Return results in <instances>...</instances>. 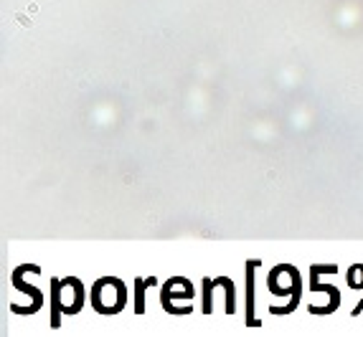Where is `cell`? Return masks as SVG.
Listing matches in <instances>:
<instances>
[{
    "instance_id": "cell-1",
    "label": "cell",
    "mask_w": 363,
    "mask_h": 337,
    "mask_svg": "<svg viewBox=\"0 0 363 337\" xmlns=\"http://www.w3.org/2000/svg\"><path fill=\"white\" fill-rule=\"evenodd\" d=\"M99 284L107 289V297L91 295V304H94V309H97L99 314H117V312H122L125 302H128V289H125V284H122L120 279H112V277L99 279Z\"/></svg>"
},
{
    "instance_id": "cell-4",
    "label": "cell",
    "mask_w": 363,
    "mask_h": 337,
    "mask_svg": "<svg viewBox=\"0 0 363 337\" xmlns=\"http://www.w3.org/2000/svg\"><path fill=\"white\" fill-rule=\"evenodd\" d=\"M348 284L353 289H363V266H358V277H356V266L348 271Z\"/></svg>"
},
{
    "instance_id": "cell-2",
    "label": "cell",
    "mask_w": 363,
    "mask_h": 337,
    "mask_svg": "<svg viewBox=\"0 0 363 337\" xmlns=\"http://www.w3.org/2000/svg\"><path fill=\"white\" fill-rule=\"evenodd\" d=\"M247 325L259 327L262 322L255 317V269L259 261H247Z\"/></svg>"
},
{
    "instance_id": "cell-3",
    "label": "cell",
    "mask_w": 363,
    "mask_h": 337,
    "mask_svg": "<svg viewBox=\"0 0 363 337\" xmlns=\"http://www.w3.org/2000/svg\"><path fill=\"white\" fill-rule=\"evenodd\" d=\"M216 282L218 284H221V287H224L226 289V312H234V307H236V304H234V284H231L229 282V279H226V277H221V279H216Z\"/></svg>"
},
{
    "instance_id": "cell-5",
    "label": "cell",
    "mask_w": 363,
    "mask_h": 337,
    "mask_svg": "<svg viewBox=\"0 0 363 337\" xmlns=\"http://www.w3.org/2000/svg\"><path fill=\"white\" fill-rule=\"evenodd\" d=\"M147 282H150V279H147ZM147 282H138V312H143V289L147 287Z\"/></svg>"
}]
</instances>
